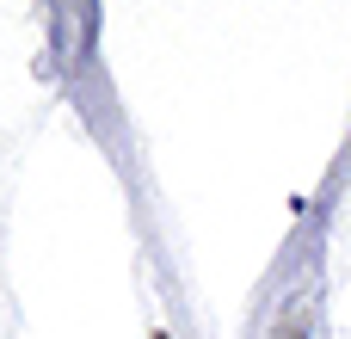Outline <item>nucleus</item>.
I'll return each mask as SVG.
<instances>
[{
  "label": "nucleus",
  "instance_id": "obj_1",
  "mask_svg": "<svg viewBox=\"0 0 351 339\" xmlns=\"http://www.w3.org/2000/svg\"><path fill=\"white\" fill-rule=\"evenodd\" d=\"M154 339H167V334H154Z\"/></svg>",
  "mask_w": 351,
  "mask_h": 339
}]
</instances>
